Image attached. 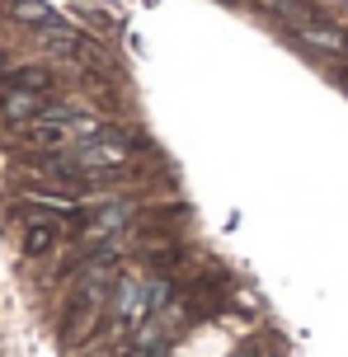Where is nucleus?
I'll list each match as a JSON object with an SVG mask.
<instances>
[{"mask_svg":"<svg viewBox=\"0 0 348 357\" xmlns=\"http://www.w3.org/2000/svg\"><path fill=\"white\" fill-rule=\"evenodd\" d=\"M132 137L128 132H99V137H90V142H80L75 146V155H71V165L80 169V178L85 174H109V169H118V165H128L132 160Z\"/></svg>","mask_w":348,"mask_h":357,"instance_id":"nucleus-1","label":"nucleus"},{"mask_svg":"<svg viewBox=\"0 0 348 357\" xmlns=\"http://www.w3.org/2000/svg\"><path fill=\"white\" fill-rule=\"evenodd\" d=\"M137 221V202H104L85 221V240H118Z\"/></svg>","mask_w":348,"mask_h":357,"instance_id":"nucleus-2","label":"nucleus"},{"mask_svg":"<svg viewBox=\"0 0 348 357\" xmlns=\"http://www.w3.org/2000/svg\"><path fill=\"white\" fill-rule=\"evenodd\" d=\"M47 108V99L38 94V89H0V118L15 127H29Z\"/></svg>","mask_w":348,"mask_h":357,"instance_id":"nucleus-3","label":"nucleus"},{"mask_svg":"<svg viewBox=\"0 0 348 357\" xmlns=\"http://www.w3.org/2000/svg\"><path fill=\"white\" fill-rule=\"evenodd\" d=\"M296 38H301L311 52H330V56L348 52V33L334 29V24H296Z\"/></svg>","mask_w":348,"mask_h":357,"instance_id":"nucleus-4","label":"nucleus"},{"mask_svg":"<svg viewBox=\"0 0 348 357\" xmlns=\"http://www.w3.org/2000/svg\"><path fill=\"white\" fill-rule=\"evenodd\" d=\"M38 47H43V52H52V56H75V52H80V38H75L71 29L52 24V29H43V33H38Z\"/></svg>","mask_w":348,"mask_h":357,"instance_id":"nucleus-5","label":"nucleus"},{"mask_svg":"<svg viewBox=\"0 0 348 357\" xmlns=\"http://www.w3.org/2000/svg\"><path fill=\"white\" fill-rule=\"evenodd\" d=\"M0 89H38V94H47L52 89V75L43 71V66H19L0 80Z\"/></svg>","mask_w":348,"mask_h":357,"instance_id":"nucleus-6","label":"nucleus"},{"mask_svg":"<svg viewBox=\"0 0 348 357\" xmlns=\"http://www.w3.org/2000/svg\"><path fill=\"white\" fill-rule=\"evenodd\" d=\"M15 19L19 24H33V29H52L56 15L47 0H15Z\"/></svg>","mask_w":348,"mask_h":357,"instance_id":"nucleus-7","label":"nucleus"}]
</instances>
